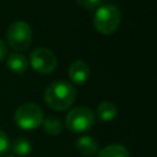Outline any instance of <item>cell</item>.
Here are the masks:
<instances>
[{
    "instance_id": "6da1fadb",
    "label": "cell",
    "mask_w": 157,
    "mask_h": 157,
    "mask_svg": "<svg viewBox=\"0 0 157 157\" xmlns=\"http://www.w3.org/2000/svg\"><path fill=\"white\" fill-rule=\"evenodd\" d=\"M76 99V88L63 80L53 81L44 91V101L53 110L63 112L69 109Z\"/></svg>"
},
{
    "instance_id": "7a4b0ae2",
    "label": "cell",
    "mask_w": 157,
    "mask_h": 157,
    "mask_svg": "<svg viewBox=\"0 0 157 157\" xmlns=\"http://www.w3.org/2000/svg\"><path fill=\"white\" fill-rule=\"evenodd\" d=\"M121 15L120 10L113 4H105L96 10L93 25L98 33L103 36L113 34L120 26Z\"/></svg>"
},
{
    "instance_id": "3957f363",
    "label": "cell",
    "mask_w": 157,
    "mask_h": 157,
    "mask_svg": "<svg viewBox=\"0 0 157 157\" xmlns=\"http://www.w3.org/2000/svg\"><path fill=\"white\" fill-rule=\"evenodd\" d=\"M13 120L22 130H34L42 125L44 120V113L38 104L28 102L23 103L16 109Z\"/></svg>"
},
{
    "instance_id": "277c9868",
    "label": "cell",
    "mask_w": 157,
    "mask_h": 157,
    "mask_svg": "<svg viewBox=\"0 0 157 157\" xmlns=\"http://www.w3.org/2000/svg\"><path fill=\"white\" fill-rule=\"evenodd\" d=\"M6 43L17 53L26 50L32 43V28L25 21L12 22L6 31Z\"/></svg>"
},
{
    "instance_id": "5b68a950",
    "label": "cell",
    "mask_w": 157,
    "mask_h": 157,
    "mask_svg": "<svg viewBox=\"0 0 157 157\" xmlns=\"http://www.w3.org/2000/svg\"><path fill=\"white\" fill-rule=\"evenodd\" d=\"M94 121H96V115L90 108L76 107L66 114L65 126L74 134H81L92 129Z\"/></svg>"
},
{
    "instance_id": "8992f818",
    "label": "cell",
    "mask_w": 157,
    "mask_h": 157,
    "mask_svg": "<svg viewBox=\"0 0 157 157\" xmlns=\"http://www.w3.org/2000/svg\"><path fill=\"white\" fill-rule=\"evenodd\" d=\"M29 64L34 71L42 75H49L58 66L56 55L47 48H37L31 53Z\"/></svg>"
},
{
    "instance_id": "52a82bcc",
    "label": "cell",
    "mask_w": 157,
    "mask_h": 157,
    "mask_svg": "<svg viewBox=\"0 0 157 157\" xmlns=\"http://www.w3.org/2000/svg\"><path fill=\"white\" fill-rule=\"evenodd\" d=\"M69 77L75 85H85L90 78V67L88 64L83 60H75L69 66Z\"/></svg>"
},
{
    "instance_id": "ba28073f",
    "label": "cell",
    "mask_w": 157,
    "mask_h": 157,
    "mask_svg": "<svg viewBox=\"0 0 157 157\" xmlns=\"http://www.w3.org/2000/svg\"><path fill=\"white\" fill-rule=\"evenodd\" d=\"M6 66L11 72L17 74V75H22L28 69V60L26 59V56L23 54L13 52L11 54H7Z\"/></svg>"
},
{
    "instance_id": "9c48e42d",
    "label": "cell",
    "mask_w": 157,
    "mask_h": 157,
    "mask_svg": "<svg viewBox=\"0 0 157 157\" xmlns=\"http://www.w3.org/2000/svg\"><path fill=\"white\" fill-rule=\"evenodd\" d=\"M76 148L80 152V155L91 157L98 152V142L92 136L83 135L76 140Z\"/></svg>"
},
{
    "instance_id": "30bf717a",
    "label": "cell",
    "mask_w": 157,
    "mask_h": 157,
    "mask_svg": "<svg viewBox=\"0 0 157 157\" xmlns=\"http://www.w3.org/2000/svg\"><path fill=\"white\" fill-rule=\"evenodd\" d=\"M96 113H97V117L102 121L108 123V121H112L117 117L118 108H117V105L113 102H110V101H103V102H101L98 104Z\"/></svg>"
},
{
    "instance_id": "8fae6325",
    "label": "cell",
    "mask_w": 157,
    "mask_h": 157,
    "mask_svg": "<svg viewBox=\"0 0 157 157\" xmlns=\"http://www.w3.org/2000/svg\"><path fill=\"white\" fill-rule=\"evenodd\" d=\"M10 148H11V153H13L15 156H27L31 153L32 151V145L29 142V140H27L26 137H16L11 144H10Z\"/></svg>"
},
{
    "instance_id": "7c38bea8",
    "label": "cell",
    "mask_w": 157,
    "mask_h": 157,
    "mask_svg": "<svg viewBox=\"0 0 157 157\" xmlns=\"http://www.w3.org/2000/svg\"><path fill=\"white\" fill-rule=\"evenodd\" d=\"M97 157H129V151L125 146L119 144H113L103 147L98 151Z\"/></svg>"
},
{
    "instance_id": "4fadbf2b",
    "label": "cell",
    "mask_w": 157,
    "mask_h": 157,
    "mask_svg": "<svg viewBox=\"0 0 157 157\" xmlns=\"http://www.w3.org/2000/svg\"><path fill=\"white\" fill-rule=\"evenodd\" d=\"M42 125H43L44 131L49 135H53V136L60 135L63 131V123L56 117H49V118L44 119Z\"/></svg>"
},
{
    "instance_id": "5bb4252c",
    "label": "cell",
    "mask_w": 157,
    "mask_h": 157,
    "mask_svg": "<svg viewBox=\"0 0 157 157\" xmlns=\"http://www.w3.org/2000/svg\"><path fill=\"white\" fill-rule=\"evenodd\" d=\"M9 150H10V139L2 130H0V157L5 156L9 152Z\"/></svg>"
},
{
    "instance_id": "9a60e30c",
    "label": "cell",
    "mask_w": 157,
    "mask_h": 157,
    "mask_svg": "<svg viewBox=\"0 0 157 157\" xmlns=\"http://www.w3.org/2000/svg\"><path fill=\"white\" fill-rule=\"evenodd\" d=\"M101 1H102V0H76V2H77L81 7H83V9H86V10L97 9L98 5L101 4Z\"/></svg>"
},
{
    "instance_id": "2e32d148",
    "label": "cell",
    "mask_w": 157,
    "mask_h": 157,
    "mask_svg": "<svg viewBox=\"0 0 157 157\" xmlns=\"http://www.w3.org/2000/svg\"><path fill=\"white\" fill-rule=\"evenodd\" d=\"M6 56H7V45L2 39H0V61H2Z\"/></svg>"
},
{
    "instance_id": "e0dca14e",
    "label": "cell",
    "mask_w": 157,
    "mask_h": 157,
    "mask_svg": "<svg viewBox=\"0 0 157 157\" xmlns=\"http://www.w3.org/2000/svg\"><path fill=\"white\" fill-rule=\"evenodd\" d=\"M5 157H16V156H15L13 153H6V155H5Z\"/></svg>"
}]
</instances>
